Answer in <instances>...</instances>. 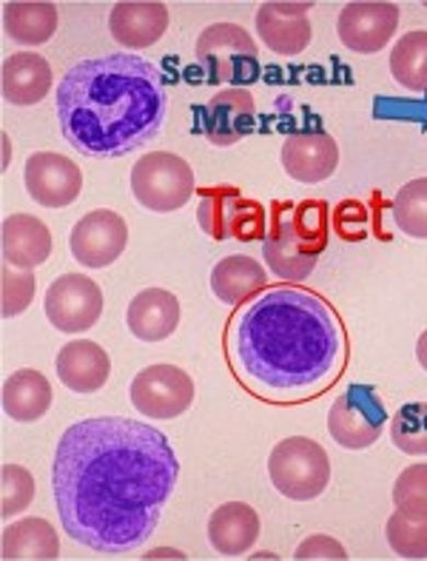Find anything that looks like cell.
I'll return each mask as SVG.
<instances>
[{"mask_svg":"<svg viewBox=\"0 0 427 561\" xmlns=\"http://www.w3.org/2000/svg\"><path fill=\"white\" fill-rule=\"evenodd\" d=\"M197 222L211 240L254 242L268 234V214L256 199L242 197L234 185H214L199 194Z\"/></svg>","mask_w":427,"mask_h":561,"instance_id":"cell-5","label":"cell"},{"mask_svg":"<svg viewBox=\"0 0 427 561\" xmlns=\"http://www.w3.org/2000/svg\"><path fill=\"white\" fill-rule=\"evenodd\" d=\"M169 28L165 3L151 0H123L108 14V32L126 49H149Z\"/></svg>","mask_w":427,"mask_h":561,"instance_id":"cell-19","label":"cell"},{"mask_svg":"<svg viewBox=\"0 0 427 561\" xmlns=\"http://www.w3.org/2000/svg\"><path fill=\"white\" fill-rule=\"evenodd\" d=\"M0 553L9 561L21 559H37L49 561L60 556V536L46 519H21L9 525L0 539Z\"/></svg>","mask_w":427,"mask_h":561,"instance_id":"cell-26","label":"cell"},{"mask_svg":"<svg viewBox=\"0 0 427 561\" xmlns=\"http://www.w3.org/2000/svg\"><path fill=\"white\" fill-rule=\"evenodd\" d=\"M282 169L297 183H322L339 169V146L325 131H297L282 142Z\"/></svg>","mask_w":427,"mask_h":561,"instance_id":"cell-17","label":"cell"},{"mask_svg":"<svg viewBox=\"0 0 427 561\" xmlns=\"http://www.w3.org/2000/svg\"><path fill=\"white\" fill-rule=\"evenodd\" d=\"M416 359H419L422 368L427 370V331L419 336V342H416Z\"/></svg>","mask_w":427,"mask_h":561,"instance_id":"cell-38","label":"cell"},{"mask_svg":"<svg viewBox=\"0 0 427 561\" xmlns=\"http://www.w3.org/2000/svg\"><path fill=\"white\" fill-rule=\"evenodd\" d=\"M313 3H263L256 9V32L274 55H302L311 43Z\"/></svg>","mask_w":427,"mask_h":561,"instance_id":"cell-16","label":"cell"},{"mask_svg":"<svg viewBox=\"0 0 427 561\" xmlns=\"http://www.w3.org/2000/svg\"><path fill=\"white\" fill-rule=\"evenodd\" d=\"M391 442L407 456H427V402H411L393 413Z\"/></svg>","mask_w":427,"mask_h":561,"instance_id":"cell-31","label":"cell"},{"mask_svg":"<svg viewBox=\"0 0 427 561\" xmlns=\"http://www.w3.org/2000/svg\"><path fill=\"white\" fill-rule=\"evenodd\" d=\"M393 222L413 240H427V178L411 180L391 203Z\"/></svg>","mask_w":427,"mask_h":561,"instance_id":"cell-30","label":"cell"},{"mask_svg":"<svg viewBox=\"0 0 427 561\" xmlns=\"http://www.w3.org/2000/svg\"><path fill=\"white\" fill-rule=\"evenodd\" d=\"M265 285H268V274L254 256L231 254L220 260L211 271L214 297L226 306H245L265 291Z\"/></svg>","mask_w":427,"mask_h":561,"instance_id":"cell-23","label":"cell"},{"mask_svg":"<svg viewBox=\"0 0 427 561\" xmlns=\"http://www.w3.org/2000/svg\"><path fill=\"white\" fill-rule=\"evenodd\" d=\"M128 399L146 420H177L194 402V379L177 365H149L128 388Z\"/></svg>","mask_w":427,"mask_h":561,"instance_id":"cell-9","label":"cell"},{"mask_svg":"<svg viewBox=\"0 0 427 561\" xmlns=\"http://www.w3.org/2000/svg\"><path fill=\"white\" fill-rule=\"evenodd\" d=\"M391 75L407 92H427V32H405L391 51Z\"/></svg>","mask_w":427,"mask_h":561,"instance_id":"cell-28","label":"cell"},{"mask_svg":"<svg viewBox=\"0 0 427 561\" xmlns=\"http://www.w3.org/2000/svg\"><path fill=\"white\" fill-rule=\"evenodd\" d=\"M131 194L142 208L171 214L194 197V171L171 151H149L131 169Z\"/></svg>","mask_w":427,"mask_h":561,"instance_id":"cell-6","label":"cell"},{"mask_svg":"<svg viewBox=\"0 0 427 561\" xmlns=\"http://www.w3.org/2000/svg\"><path fill=\"white\" fill-rule=\"evenodd\" d=\"M331 222H334L336 234L348 242H359L368 237L370 231V214L365 203L359 199H345L331 211Z\"/></svg>","mask_w":427,"mask_h":561,"instance_id":"cell-36","label":"cell"},{"mask_svg":"<svg viewBox=\"0 0 427 561\" xmlns=\"http://www.w3.org/2000/svg\"><path fill=\"white\" fill-rule=\"evenodd\" d=\"M256 41L236 23H211L197 37V60L211 83H251L259 75Z\"/></svg>","mask_w":427,"mask_h":561,"instance_id":"cell-7","label":"cell"},{"mask_svg":"<svg viewBox=\"0 0 427 561\" xmlns=\"http://www.w3.org/2000/svg\"><path fill=\"white\" fill-rule=\"evenodd\" d=\"M0 484H3V496H0V516L12 519L18 513L26 511L35 499V479L21 465H3L0 470Z\"/></svg>","mask_w":427,"mask_h":561,"instance_id":"cell-33","label":"cell"},{"mask_svg":"<svg viewBox=\"0 0 427 561\" xmlns=\"http://www.w3.org/2000/svg\"><path fill=\"white\" fill-rule=\"evenodd\" d=\"M399 26L396 3L382 0H354L339 12V41L356 55H377L393 41Z\"/></svg>","mask_w":427,"mask_h":561,"instance_id":"cell-12","label":"cell"},{"mask_svg":"<svg viewBox=\"0 0 427 561\" xmlns=\"http://www.w3.org/2000/svg\"><path fill=\"white\" fill-rule=\"evenodd\" d=\"M71 256L85 268H108L128 245V226L112 208H97L80 217L69 237Z\"/></svg>","mask_w":427,"mask_h":561,"instance_id":"cell-11","label":"cell"},{"mask_svg":"<svg viewBox=\"0 0 427 561\" xmlns=\"http://www.w3.org/2000/svg\"><path fill=\"white\" fill-rule=\"evenodd\" d=\"M384 534H388V545L393 553L402 559H427V519L411 522L396 511L388 519Z\"/></svg>","mask_w":427,"mask_h":561,"instance_id":"cell-34","label":"cell"},{"mask_svg":"<svg viewBox=\"0 0 427 561\" xmlns=\"http://www.w3.org/2000/svg\"><path fill=\"white\" fill-rule=\"evenodd\" d=\"M0 254H3V265L35 271L51 254L49 226L32 214H12L0 228Z\"/></svg>","mask_w":427,"mask_h":561,"instance_id":"cell-18","label":"cell"},{"mask_svg":"<svg viewBox=\"0 0 427 561\" xmlns=\"http://www.w3.org/2000/svg\"><path fill=\"white\" fill-rule=\"evenodd\" d=\"M393 505L411 522L427 519V465H411L393 482Z\"/></svg>","mask_w":427,"mask_h":561,"instance_id":"cell-32","label":"cell"},{"mask_svg":"<svg viewBox=\"0 0 427 561\" xmlns=\"http://www.w3.org/2000/svg\"><path fill=\"white\" fill-rule=\"evenodd\" d=\"M199 131L206 140H211L214 146L228 149L240 142L242 137L251 135L256 121V103L254 94L249 89H222V92L214 94L206 106L197 108Z\"/></svg>","mask_w":427,"mask_h":561,"instance_id":"cell-14","label":"cell"},{"mask_svg":"<svg viewBox=\"0 0 427 561\" xmlns=\"http://www.w3.org/2000/svg\"><path fill=\"white\" fill-rule=\"evenodd\" d=\"M28 197L43 208H66L83 192V174L78 163L57 151H37L26 160L23 171Z\"/></svg>","mask_w":427,"mask_h":561,"instance_id":"cell-13","label":"cell"},{"mask_svg":"<svg viewBox=\"0 0 427 561\" xmlns=\"http://www.w3.org/2000/svg\"><path fill=\"white\" fill-rule=\"evenodd\" d=\"M268 477L285 499L311 502L320 499L331 482V459L316 439L288 436L270 450Z\"/></svg>","mask_w":427,"mask_h":561,"instance_id":"cell-4","label":"cell"},{"mask_svg":"<svg viewBox=\"0 0 427 561\" xmlns=\"http://www.w3.org/2000/svg\"><path fill=\"white\" fill-rule=\"evenodd\" d=\"M259 539V516L245 502H226L208 519V541L222 556H242Z\"/></svg>","mask_w":427,"mask_h":561,"instance_id":"cell-24","label":"cell"},{"mask_svg":"<svg viewBox=\"0 0 427 561\" xmlns=\"http://www.w3.org/2000/svg\"><path fill=\"white\" fill-rule=\"evenodd\" d=\"M291 203H285V199L270 206V226L263 240V260L285 283H302L316 268V256L299 249L297 237L291 231Z\"/></svg>","mask_w":427,"mask_h":561,"instance_id":"cell-15","label":"cell"},{"mask_svg":"<svg viewBox=\"0 0 427 561\" xmlns=\"http://www.w3.org/2000/svg\"><path fill=\"white\" fill-rule=\"evenodd\" d=\"M51 408V385L35 368L14 370L3 382V411L14 422H37Z\"/></svg>","mask_w":427,"mask_h":561,"instance_id":"cell-25","label":"cell"},{"mask_svg":"<svg viewBox=\"0 0 427 561\" xmlns=\"http://www.w3.org/2000/svg\"><path fill=\"white\" fill-rule=\"evenodd\" d=\"M388 411L373 385H350L327 413V434L345 450H368L382 436Z\"/></svg>","mask_w":427,"mask_h":561,"instance_id":"cell-8","label":"cell"},{"mask_svg":"<svg viewBox=\"0 0 427 561\" xmlns=\"http://www.w3.org/2000/svg\"><path fill=\"white\" fill-rule=\"evenodd\" d=\"M228 359L245 388L263 399H305L339 377L345 331L320 294L268 288L234 313Z\"/></svg>","mask_w":427,"mask_h":561,"instance_id":"cell-2","label":"cell"},{"mask_svg":"<svg viewBox=\"0 0 427 561\" xmlns=\"http://www.w3.org/2000/svg\"><path fill=\"white\" fill-rule=\"evenodd\" d=\"M3 32L21 46H43L57 32V7L41 0H18L3 7Z\"/></svg>","mask_w":427,"mask_h":561,"instance_id":"cell-27","label":"cell"},{"mask_svg":"<svg viewBox=\"0 0 427 561\" xmlns=\"http://www.w3.org/2000/svg\"><path fill=\"white\" fill-rule=\"evenodd\" d=\"M293 559H297V561H311V559L345 561V559H348V550L342 548L334 536L316 534V536H308V539L299 545L297 553H293Z\"/></svg>","mask_w":427,"mask_h":561,"instance_id":"cell-37","label":"cell"},{"mask_svg":"<svg viewBox=\"0 0 427 561\" xmlns=\"http://www.w3.org/2000/svg\"><path fill=\"white\" fill-rule=\"evenodd\" d=\"M46 317L64 334H83L97 325L103 313V291L85 274H64L46 291Z\"/></svg>","mask_w":427,"mask_h":561,"instance_id":"cell-10","label":"cell"},{"mask_svg":"<svg viewBox=\"0 0 427 561\" xmlns=\"http://www.w3.org/2000/svg\"><path fill=\"white\" fill-rule=\"evenodd\" d=\"M35 299V277L32 271L12 268V265H3L0 271V302H3V317L12 320V317H21Z\"/></svg>","mask_w":427,"mask_h":561,"instance_id":"cell-35","label":"cell"},{"mask_svg":"<svg viewBox=\"0 0 427 561\" xmlns=\"http://www.w3.org/2000/svg\"><path fill=\"white\" fill-rule=\"evenodd\" d=\"M57 377L74 393H94L112 377V359L97 342L74 340L60 348L55 359Z\"/></svg>","mask_w":427,"mask_h":561,"instance_id":"cell-20","label":"cell"},{"mask_svg":"<svg viewBox=\"0 0 427 561\" xmlns=\"http://www.w3.org/2000/svg\"><path fill=\"white\" fill-rule=\"evenodd\" d=\"M180 299L165 288H146L126 311L128 331L142 342L169 340L180 325Z\"/></svg>","mask_w":427,"mask_h":561,"instance_id":"cell-22","label":"cell"},{"mask_svg":"<svg viewBox=\"0 0 427 561\" xmlns=\"http://www.w3.org/2000/svg\"><path fill=\"white\" fill-rule=\"evenodd\" d=\"M180 479L174 448L157 427L94 416L66 427L51 465L64 534L97 553L142 548Z\"/></svg>","mask_w":427,"mask_h":561,"instance_id":"cell-1","label":"cell"},{"mask_svg":"<svg viewBox=\"0 0 427 561\" xmlns=\"http://www.w3.org/2000/svg\"><path fill=\"white\" fill-rule=\"evenodd\" d=\"M327 228H331V206L325 199H302L291 208V231L305 254L320 256L327 249Z\"/></svg>","mask_w":427,"mask_h":561,"instance_id":"cell-29","label":"cell"},{"mask_svg":"<svg viewBox=\"0 0 427 561\" xmlns=\"http://www.w3.org/2000/svg\"><path fill=\"white\" fill-rule=\"evenodd\" d=\"M51 89V66L35 51H18L3 60L0 92L12 106H37Z\"/></svg>","mask_w":427,"mask_h":561,"instance_id":"cell-21","label":"cell"},{"mask_svg":"<svg viewBox=\"0 0 427 561\" xmlns=\"http://www.w3.org/2000/svg\"><path fill=\"white\" fill-rule=\"evenodd\" d=\"M169 98L160 69L137 55L80 60L57 85V123L89 157H123L163 131Z\"/></svg>","mask_w":427,"mask_h":561,"instance_id":"cell-3","label":"cell"}]
</instances>
